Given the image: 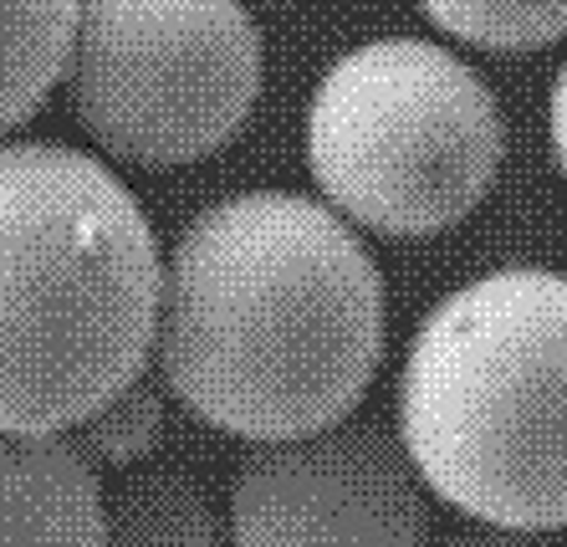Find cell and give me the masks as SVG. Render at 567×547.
<instances>
[{"instance_id":"11","label":"cell","mask_w":567,"mask_h":547,"mask_svg":"<svg viewBox=\"0 0 567 547\" xmlns=\"http://www.w3.org/2000/svg\"><path fill=\"white\" fill-rule=\"evenodd\" d=\"M158 425H164V400L148 384H128L123 394L103 404L97 414L82 420V451L103 461V466H133L138 455L158 445Z\"/></svg>"},{"instance_id":"10","label":"cell","mask_w":567,"mask_h":547,"mask_svg":"<svg viewBox=\"0 0 567 547\" xmlns=\"http://www.w3.org/2000/svg\"><path fill=\"white\" fill-rule=\"evenodd\" d=\"M440 31L491 47V52H532L567 37V0H420Z\"/></svg>"},{"instance_id":"2","label":"cell","mask_w":567,"mask_h":547,"mask_svg":"<svg viewBox=\"0 0 567 547\" xmlns=\"http://www.w3.org/2000/svg\"><path fill=\"white\" fill-rule=\"evenodd\" d=\"M158 302L154 226L103 164L0 148V430H72L138 384Z\"/></svg>"},{"instance_id":"9","label":"cell","mask_w":567,"mask_h":547,"mask_svg":"<svg viewBox=\"0 0 567 547\" xmlns=\"http://www.w3.org/2000/svg\"><path fill=\"white\" fill-rule=\"evenodd\" d=\"M215 517L195 481L169 471L128 476L107 502V543H215Z\"/></svg>"},{"instance_id":"8","label":"cell","mask_w":567,"mask_h":547,"mask_svg":"<svg viewBox=\"0 0 567 547\" xmlns=\"http://www.w3.org/2000/svg\"><path fill=\"white\" fill-rule=\"evenodd\" d=\"M82 0H0V134L37 113L72 68Z\"/></svg>"},{"instance_id":"4","label":"cell","mask_w":567,"mask_h":547,"mask_svg":"<svg viewBox=\"0 0 567 547\" xmlns=\"http://www.w3.org/2000/svg\"><path fill=\"white\" fill-rule=\"evenodd\" d=\"M502 107L435 41H369L338 56L307 107V164L328 205L379 236H435L486 200Z\"/></svg>"},{"instance_id":"1","label":"cell","mask_w":567,"mask_h":547,"mask_svg":"<svg viewBox=\"0 0 567 547\" xmlns=\"http://www.w3.org/2000/svg\"><path fill=\"white\" fill-rule=\"evenodd\" d=\"M158 374L240 441H291L353 414L383 359V281L343 215L302 195H236L174 240Z\"/></svg>"},{"instance_id":"7","label":"cell","mask_w":567,"mask_h":547,"mask_svg":"<svg viewBox=\"0 0 567 547\" xmlns=\"http://www.w3.org/2000/svg\"><path fill=\"white\" fill-rule=\"evenodd\" d=\"M0 543H107V507L82 441L0 430Z\"/></svg>"},{"instance_id":"6","label":"cell","mask_w":567,"mask_h":547,"mask_svg":"<svg viewBox=\"0 0 567 547\" xmlns=\"http://www.w3.org/2000/svg\"><path fill=\"white\" fill-rule=\"evenodd\" d=\"M420 466L404 435L373 420L322 425L291 441H261L246 455L230 496L236 543H424Z\"/></svg>"},{"instance_id":"3","label":"cell","mask_w":567,"mask_h":547,"mask_svg":"<svg viewBox=\"0 0 567 547\" xmlns=\"http://www.w3.org/2000/svg\"><path fill=\"white\" fill-rule=\"evenodd\" d=\"M399 435L465 517L567 527V277L512 267L450 292L399 374Z\"/></svg>"},{"instance_id":"12","label":"cell","mask_w":567,"mask_h":547,"mask_svg":"<svg viewBox=\"0 0 567 547\" xmlns=\"http://www.w3.org/2000/svg\"><path fill=\"white\" fill-rule=\"evenodd\" d=\"M547 123H553V159L567 179V62L553 82V113H547Z\"/></svg>"},{"instance_id":"5","label":"cell","mask_w":567,"mask_h":547,"mask_svg":"<svg viewBox=\"0 0 567 547\" xmlns=\"http://www.w3.org/2000/svg\"><path fill=\"white\" fill-rule=\"evenodd\" d=\"M72 113L128 164H189L240 134L261 31L240 0H82Z\"/></svg>"}]
</instances>
